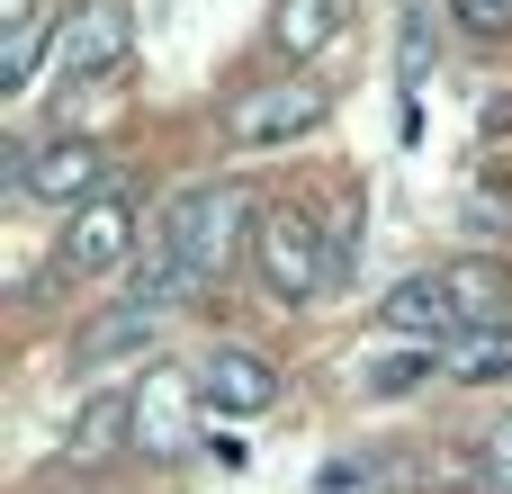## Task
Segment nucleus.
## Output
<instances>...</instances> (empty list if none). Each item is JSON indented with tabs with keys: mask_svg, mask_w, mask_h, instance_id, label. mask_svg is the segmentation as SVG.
<instances>
[{
	"mask_svg": "<svg viewBox=\"0 0 512 494\" xmlns=\"http://www.w3.org/2000/svg\"><path fill=\"white\" fill-rule=\"evenodd\" d=\"M243 216H252V207H243V189H234V180L180 189V198L162 207V225H153V243H144V252H153L162 270H180L189 288H207V279L234 261V243H243Z\"/></svg>",
	"mask_w": 512,
	"mask_h": 494,
	"instance_id": "1",
	"label": "nucleus"
},
{
	"mask_svg": "<svg viewBox=\"0 0 512 494\" xmlns=\"http://www.w3.org/2000/svg\"><path fill=\"white\" fill-rule=\"evenodd\" d=\"M252 261H261V288H270L279 306H306V297L333 279V243H324V225H315L306 207H270L261 234H252Z\"/></svg>",
	"mask_w": 512,
	"mask_h": 494,
	"instance_id": "2",
	"label": "nucleus"
},
{
	"mask_svg": "<svg viewBox=\"0 0 512 494\" xmlns=\"http://www.w3.org/2000/svg\"><path fill=\"white\" fill-rule=\"evenodd\" d=\"M117 63H126V9H117V0H81V9L63 18V36H54V81H63V99L99 90Z\"/></svg>",
	"mask_w": 512,
	"mask_h": 494,
	"instance_id": "3",
	"label": "nucleus"
},
{
	"mask_svg": "<svg viewBox=\"0 0 512 494\" xmlns=\"http://www.w3.org/2000/svg\"><path fill=\"white\" fill-rule=\"evenodd\" d=\"M225 126H234V144H252V153L297 144V135H315V126H324V90H315V81H270V90H243Z\"/></svg>",
	"mask_w": 512,
	"mask_h": 494,
	"instance_id": "4",
	"label": "nucleus"
},
{
	"mask_svg": "<svg viewBox=\"0 0 512 494\" xmlns=\"http://www.w3.org/2000/svg\"><path fill=\"white\" fill-rule=\"evenodd\" d=\"M54 261H63L72 279L126 270V261H135V207H126V198H90V207H72V225H63Z\"/></svg>",
	"mask_w": 512,
	"mask_h": 494,
	"instance_id": "5",
	"label": "nucleus"
},
{
	"mask_svg": "<svg viewBox=\"0 0 512 494\" xmlns=\"http://www.w3.org/2000/svg\"><path fill=\"white\" fill-rule=\"evenodd\" d=\"M9 189H18V198H45V207H72V198L99 189V144H81V135L36 144V153L9 162Z\"/></svg>",
	"mask_w": 512,
	"mask_h": 494,
	"instance_id": "6",
	"label": "nucleus"
},
{
	"mask_svg": "<svg viewBox=\"0 0 512 494\" xmlns=\"http://www.w3.org/2000/svg\"><path fill=\"white\" fill-rule=\"evenodd\" d=\"M198 405H216V414H234V423H252V414H270L279 405V369L261 360V351H207L198 360Z\"/></svg>",
	"mask_w": 512,
	"mask_h": 494,
	"instance_id": "7",
	"label": "nucleus"
},
{
	"mask_svg": "<svg viewBox=\"0 0 512 494\" xmlns=\"http://www.w3.org/2000/svg\"><path fill=\"white\" fill-rule=\"evenodd\" d=\"M378 324H387V333H405V342H432V351L468 333V324H459V297H450V270H414L405 288H387Z\"/></svg>",
	"mask_w": 512,
	"mask_h": 494,
	"instance_id": "8",
	"label": "nucleus"
},
{
	"mask_svg": "<svg viewBox=\"0 0 512 494\" xmlns=\"http://www.w3.org/2000/svg\"><path fill=\"white\" fill-rule=\"evenodd\" d=\"M189 396H198V378H180V369L135 378V450L144 459H180L189 450Z\"/></svg>",
	"mask_w": 512,
	"mask_h": 494,
	"instance_id": "9",
	"label": "nucleus"
},
{
	"mask_svg": "<svg viewBox=\"0 0 512 494\" xmlns=\"http://www.w3.org/2000/svg\"><path fill=\"white\" fill-rule=\"evenodd\" d=\"M450 297H459V324H468V333H477V324H512V270L486 261V252L450 261Z\"/></svg>",
	"mask_w": 512,
	"mask_h": 494,
	"instance_id": "10",
	"label": "nucleus"
},
{
	"mask_svg": "<svg viewBox=\"0 0 512 494\" xmlns=\"http://www.w3.org/2000/svg\"><path fill=\"white\" fill-rule=\"evenodd\" d=\"M342 27H351V0H279V18H270V45H279L288 63H306V54H324Z\"/></svg>",
	"mask_w": 512,
	"mask_h": 494,
	"instance_id": "11",
	"label": "nucleus"
},
{
	"mask_svg": "<svg viewBox=\"0 0 512 494\" xmlns=\"http://www.w3.org/2000/svg\"><path fill=\"white\" fill-rule=\"evenodd\" d=\"M117 441H135V387H99L72 414V459H108Z\"/></svg>",
	"mask_w": 512,
	"mask_h": 494,
	"instance_id": "12",
	"label": "nucleus"
},
{
	"mask_svg": "<svg viewBox=\"0 0 512 494\" xmlns=\"http://www.w3.org/2000/svg\"><path fill=\"white\" fill-rule=\"evenodd\" d=\"M441 378H459V387H486V378H512V324H477V333L441 342Z\"/></svg>",
	"mask_w": 512,
	"mask_h": 494,
	"instance_id": "13",
	"label": "nucleus"
},
{
	"mask_svg": "<svg viewBox=\"0 0 512 494\" xmlns=\"http://www.w3.org/2000/svg\"><path fill=\"white\" fill-rule=\"evenodd\" d=\"M432 54H441V9H432V0H405V27H396V81L423 90Z\"/></svg>",
	"mask_w": 512,
	"mask_h": 494,
	"instance_id": "14",
	"label": "nucleus"
},
{
	"mask_svg": "<svg viewBox=\"0 0 512 494\" xmlns=\"http://www.w3.org/2000/svg\"><path fill=\"white\" fill-rule=\"evenodd\" d=\"M423 378H441V351H432V342H405V351H387V360H360V387H369V396H414Z\"/></svg>",
	"mask_w": 512,
	"mask_h": 494,
	"instance_id": "15",
	"label": "nucleus"
},
{
	"mask_svg": "<svg viewBox=\"0 0 512 494\" xmlns=\"http://www.w3.org/2000/svg\"><path fill=\"white\" fill-rule=\"evenodd\" d=\"M63 27H45V18H27V27H0V90L18 99L27 81H36V63H45V45H54Z\"/></svg>",
	"mask_w": 512,
	"mask_h": 494,
	"instance_id": "16",
	"label": "nucleus"
},
{
	"mask_svg": "<svg viewBox=\"0 0 512 494\" xmlns=\"http://www.w3.org/2000/svg\"><path fill=\"white\" fill-rule=\"evenodd\" d=\"M144 333H153V315H135V306H117L108 324H90V333L72 342V360H81V369H99V360H117V351H135Z\"/></svg>",
	"mask_w": 512,
	"mask_h": 494,
	"instance_id": "17",
	"label": "nucleus"
},
{
	"mask_svg": "<svg viewBox=\"0 0 512 494\" xmlns=\"http://www.w3.org/2000/svg\"><path fill=\"white\" fill-rule=\"evenodd\" d=\"M387 486V450H342L333 468H315V494H378Z\"/></svg>",
	"mask_w": 512,
	"mask_h": 494,
	"instance_id": "18",
	"label": "nucleus"
},
{
	"mask_svg": "<svg viewBox=\"0 0 512 494\" xmlns=\"http://www.w3.org/2000/svg\"><path fill=\"white\" fill-rule=\"evenodd\" d=\"M450 18H468L477 36H512V0H450Z\"/></svg>",
	"mask_w": 512,
	"mask_h": 494,
	"instance_id": "19",
	"label": "nucleus"
},
{
	"mask_svg": "<svg viewBox=\"0 0 512 494\" xmlns=\"http://www.w3.org/2000/svg\"><path fill=\"white\" fill-rule=\"evenodd\" d=\"M486 450H495V468H504V477H512V414H504V423H495V441H486Z\"/></svg>",
	"mask_w": 512,
	"mask_h": 494,
	"instance_id": "20",
	"label": "nucleus"
},
{
	"mask_svg": "<svg viewBox=\"0 0 512 494\" xmlns=\"http://www.w3.org/2000/svg\"><path fill=\"white\" fill-rule=\"evenodd\" d=\"M36 18V0H0V27H27Z\"/></svg>",
	"mask_w": 512,
	"mask_h": 494,
	"instance_id": "21",
	"label": "nucleus"
}]
</instances>
